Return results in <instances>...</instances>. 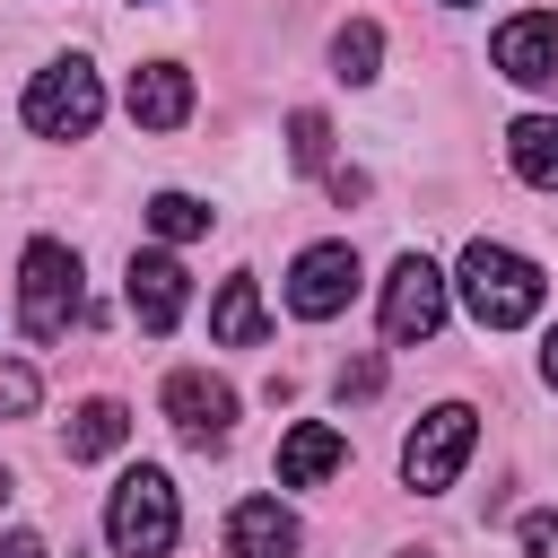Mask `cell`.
I'll return each instance as SVG.
<instances>
[{
  "instance_id": "cell-1",
  "label": "cell",
  "mask_w": 558,
  "mask_h": 558,
  "mask_svg": "<svg viewBox=\"0 0 558 558\" xmlns=\"http://www.w3.org/2000/svg\"><path fill=\"white\" fill-rule=\"evenodd\" d=\"M453 288H462V305L480 314V331H514V323H532V314H541V296H549V279H541L514 244H488V235H471V244H462Z\"/></svg>"
},
{
  "instance_id": "cell-2",
  "label": "cell",
  "mask_w": 558,
  "mask_h": 558,
  "mask_svg": "<svg viewBox=\"0 0 558 558\" xmlns=\"http://www.w3.org/2000/svg\"><path fill=\"white\" fill-rule=\"evenodd\" d=\"M174 532H183V514H174V480L148 471V462L122 471L113 497H105V541H113V558H166Z\"/></svg>"
},
{
  "instance_id": "cell-3",
  "label": "cell",
  "mask_w": 558,
  "mask_h": 558,
  "mask_svg": "<svg viewBox=\"0 0 558 558\" xmlns=\"http://www.w3.org/2000/svg\"><path fill=\"white\" fill-rule=\"evenodd\" d=\"M17 323H26V340H61V331L78 323V253H70V244H52V235L26 244V270H17Z\"/></svg>"
},
{
  "instance_id": "cell-4",
  "label": "cell",
  "mask_w": 558,
  "mask_h": 558,
  "mask_svg": "<svg viewBox=\"0 0 558 558\" xmlns=\"http://www.w3.org/2000/svg\"><path fill=\"white\" fill-rule=\"evenodd\" d=\"M96 113H105V87H96V70L78 52L52 61V70H35V87H26V131L35 140H87Z\"/></svg>"
},
{
  "instance_id": "cell-5",
  "label": "cell",
  "mask_w": 558,
  "mask_h": 558,
  "mask_svg": "<svg viewBox=\"0 0 558 558\" xmlns=\"http://www.w3.org/2000/svg\"><path fill=\"white\" fill-rule=\"evenodd\" d=\"M471 445H480V418H471L462 401H436V410L401 436V480H410V488H453V471L471 462Z\"/></svg>"
},
{
  "instance_id": "cell-6",
  "label": "cell",
  "mask_w": 558,
  "mask_h": 558,
  "mask_svg": "<svg viewBox=\"0 0 558 558\" xmlns=\"http://www.w3.org/2000/svg\"><path fill=\"white\" fill-rule=\"evenodd\" d=\"M436 323H445V270H436L427 253H401L392 279H384V340L410 349V340H427Z\"/></svg>"
},
{
  "instance_id": "cell-7",
  "label": "cell",
  "mask_w": 558,
  "mask_h": 558,
  "mask_svg": "<svg viewBox=\"0 0 558 558\" xmlns=\"http://www.w3.org/2000/svg\"><path fill=\"white\" fill-rule=\"evenodd\" d=\"M166 418H174V436L183 445H227V427H235V392L209 375V366H174L166 375Z\"/></svg>"
},
{
  "instance_id": "cell-8",
  "label": "cell",
  "mask_w": 558,
  "mask_h": 558,
  "mask_svg": "<svg viewBox=\"0 0 558 558\" xmlns=\"http://www.w3.org/2000/svg\"><path fill=\"white\" fill-rule=\"evenodd\" d=\"M349 296H357V253H349V244H305L296 270H288V314L331 323Z\"/></svg>"
},
{
  "instance_id": "cell-9",
  "label": "cell",
  "mask_w": 558,
  "mask_h": 558,
  "mask_svg": "<svg viewBox=\"0 0 558 558\" xmlns=\"http://www.w3.org/2000/svg\"><path fill=\"white\" fill-rule=\"evenodd\" d=\"M488 61L514 78V87H558V9H523L488 35Z\"/></svg>"
},
{
  "instance_id": "cell-10",
  "label": "cell",
  "mask_w": 558,
  "mask_h": 558,
  "mask_svg": "<svg viewBox=\"0 0 558 558\" xmlns=\"http://www.w3.org/2000/svg\"><path fill=\"white\" fill-rule=\"evenodd\" d=\"M122 296H131V323H140V331H174L192 288H183V262H174V253H131Z\"/></svg>"
},
{
  "instance_id": "cell-11",
  "label": "cell",
  "mask_w": 558,
  "mask_h": 558,
  "mask_svg": "<svg viewBox=\"0 0 558 558\" xmlns=\"http://www.w3.org/2000/svg\"><path fill=\"white\" fill-rule=\"evenodd\" d=\"M131 122L140 131H183L192 122V78L174 61H140L131 70Z\"/></svg>"
},
{
  "instance_id": "cell-12",
  "label": "cell",
  "mask_w": 558,
  "mask_h": 558,
  "mask_svg": "<svg viewBox=\"0 0 558 558\" xmlns=\"http://www.w3.org/2000/svg\"><path fill=\"white\" fill-rule=\"evenodd\" d=\"M340 462H349V436H340L331 418H305V427L279 436V488H314V480H331Z\"/></svg>"
},
{
  "instance_id": "cell-13",
  "label": "cell",
  "mask_w": 558,
  "mask_h": 558,
  "mask_svg": "<svg viewBox=\"0 0 558 558\" xmlns=\"http://www.w3.org/2000/svg\"><path fill=\"white\" fill-rule=\"evenodd\" d=\"M227 558H296V514L279 497H244L227 514Z\"/></svg>"
},
{
  "instance_id": "cell-14",
  "label": "cell",
  "mask_w": 558,
  "mask_h": 558,
  "mask_svg": "<svg viewBox=\"0 0 558 558\" xmlns=\"http://www.w3.org/2000/svg\"><path fill=\"white\" fill-rule=\"evenodd\" d=\"M506 157H514V174H523V183L558 192V113H523V122L506 131Z\"/></svg>"
},
{
  "instance_id": "cell-15",
  "label": "cell",
  "mask_w": 558,
  "mask_h": 558,
  "mask_svg": "<svg viewBox=\"0 0 558 558\" xmlns=\"http://www.w3.org/2000/svg\"><path fill=\"white\" fill-rule=\"evenodd\" d=\"M270 331V314H262V288L253 279H227L218 288V305H209V340H227V349H253Z\"/></svg>"
},
{
  "instance_id": "cell-16",
  "label": "cell",
  "mask_w": 558,
  "mask_h": 558,
  "mask_svg": "<svg viewBox=\"0 0 558 558\" xmlns=\"http://www.w3.org/2000/svg\"><path fill=\"white\" fill-rule=\"evenodd\" d=\"M122 436H131V410H122V401H78L61 445H70V462H105Z\"/></svg>"
},
{
  "instance_id": "cell-17",
  "label": "cell",
  "mask_w": 558,
  "mask_h": 558,
  "mask_svg": "<svg viewBox=\"0 0 558 558\" xmlns=\"http://www.w3.org/2000/svg\"><path fill=\"white\" fill-rule=\"evenodd\" d=\"M375 61H384V35H375V17H349V26L331 35V70H340V78H375Z\"/></svg>"
},
{
  "instance_id": "cell-18",
  "label": "cell",
  "mask_w": 558,
  "mask_h": 558,
  "mask_svg": "<svg viewBox=\"0 0 558 558\" xmlns=\"http://www.w3.org/2000/svg\"><path fill=\"white\" fill-rule=\"evenodd\" d=\"M148 227H157L166 244H192V235H209V209H201L192 192H157V201H148Z\"/></svg>"
},
{
  "instance_id": "cell-19",
  "label": "cell",
  "mask_w": 558,
  "mask_h": 558,
  "mask_svg": "<svg viewBox=\"0 0 558 558\" xmlns=\"http://www.w3.org/2000/svg\"><path fill=\"white\" fill-rule=\"evenodd\" d=\"M288 157H296V166H323V157H331V122H323L314 105L288 113Z\"/></svg>"
},
{
  "instance_id": "cell-20",
  "label": "cell",
  "mask_w": 558,
  "mask_h": 558,
  "mask_svg": "<svg viewBox=\"0 0 558 558\" xmlns=\"http://www.w3.org/2000/svg\"><path fill=\"white\" fill-rule=\"evenodd\" d=\"M44 401V384H35V366H0V418H26Z\"/></svg>"
},
{
  "instance_id": "cell-21",
  "label": "cell",
  "mask_w": 558,
  "mask_h": 558,
  "mask_svg": "<svg viewBox=\"0 0 558 558\" xmlns=\"http://www.w3.org/2000/svg\"><path fill=\"white\" fill-rule=\"evenodd\" d=\"M375 384H384V366H375V357H349V366L331 375V392H340V401H366Z\"/></svg>"
},
{
  "instance_id": "cell-22",
  "label": "cell",
  "mask_w": 558,
  "mask_h": 558,
  "mask_svg": "<svg viewBox=\"0 0 558 558\" xmlns=\"http://www.w3.org/2000/svg\"><path fill=\"white\" fill-rule=\"evenodd\" d=\"M549 549H558V514L532 506V514H523V558H549Z\"/></svg>"
},
{
  "instance_id": "cell-23",
  "label": "cell",
  "mask_w": 558,
  "mask_h": 558,
  "mask_svg": "<svg viewBox=\"0 0 558 558\" xmlns=\"http://www.w3.org/2000/svg\"><path fill=\"white\" fill-rule=\"evenodd\" d=\"M331 201H340V209H349V201H366V174H357V166H340V174H331Z\"/></svg>"
},
{
  "instance_id": "cell-24",
  "label": "cell",
  "mask_w": 558,
  "mask_h": 558,
  "mask_svg": "<svg viewBox=\"0 0 558 558\" xmlns=\"http://www.w3.org/2000/svg\"><path fill=\"white\" fill-rule=\"evenodd\" d=\"M0 558H44V541H35V532H9V541H0Z\"/></svg>"
},
{
  "instance_id": "cell-25",
  "label": "cell",
  "mask_w": 558,
  "mask_h": 558,
  "mask_svg": "<svg viewBox=\"0 0 558 558\" xmlns=\"http://www.w3.org/2000/svg\"><path fill=\"white\" fill-rule=\"evenodd\" d=\"M541 375H549V384H558V331H549V349H541Z\"/></svg>"
},
{
  "instance_id": "cell-26",
  "label": "cell",
  "mask_w": 558,
  "mask_h": 558,
  "mask_svg": "<svg viewBox=\"0 0 558 558\" xmlns=\"http://www.w3.org/2000/svg\"><path fill=\"white\" fill-rule=\"evenodd\" d=\"M0 497H9V471H0Z\"/></svg>"
},
{
  "instance_id": "cell-27",
  "label": "cell",
  "mask_w": 558,
  "mask_h": 558,
  "mask_svg": "<svg viewBox=\"0 0 558 558\" xmlns=\"http://www.w3.org/2000/svg\"><path fill=\"white\" fill-rule=\"evenodd\" d=\"M410 558H427V549H410Z\"/></svg>"
},
{
  "instance_id": "cell-28",
  "label": "cell",
  "mask_w": 558,
  "mask_h": 558,
  "mask_svg": "<svg viewBox=\"0 0 558 558\" xmlns=\"http://www.w3.org/2000/svg\"><path fill=\"white\" fill-rule=\"evenodd\" d=\"M445 9H462V0H445Z\"/></svg>"
}]
</instances>
